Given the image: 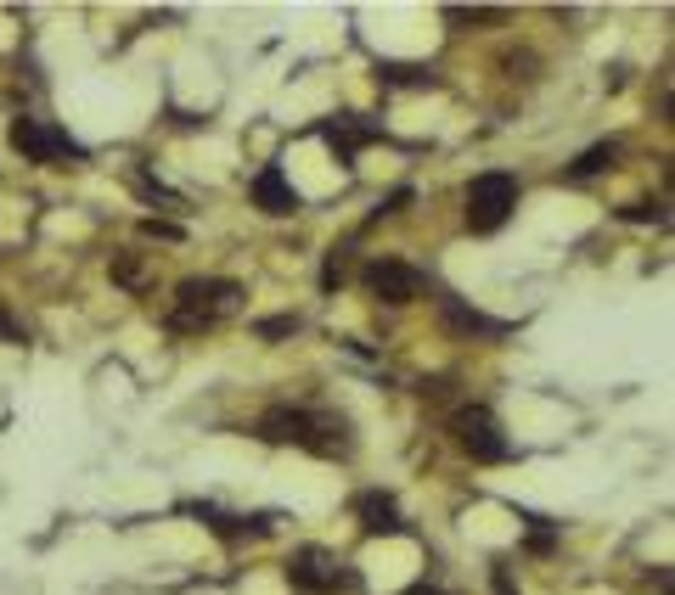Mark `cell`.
<instances>
[{"label": "cell", "mask_w": 675, "mask_h": 595, "mask_svg": "<svg viewBox=\"0 0 675 595\" xmlns=\"http://www.w3.org/2000/svg\"><path fill=\"white\" fill-rule=\"evenodd\" d=\"M236 304H243V287L236 281H220V276H191L175 287V310H169V332L175 337H198L209 326H220L225 315H236Z\"/></svg>", "instance_id": "cell-1"}, {"label": "cell", "mask_w": 675, "mask_h": 595, "mask_svg": "<svg viewBox=\"0 0 675 595\" xmlns=\"http://www.w3.org/2000/svg\"><path fill=\"white\" fill-rule=\"evenodd\" d=\"M305 427H310V411L299 405H276V411H265L259 416V438L265 444H299V450H305Z\"/></svg>", "instance_id": "cell-8"}, {"label": "cell", "mask_w": 675, "mask_h": 595, "mask_svg": "<svg viewBox=\"0 0 675 595\" xmlns=\"http://www.w3.org/2000/svg\"><path fill=\"white\" fill-rule=\"evenodd\" d=\"M321 135H327V146L338 153V164H350V158H355V146L377 135V124H321Z\"/></svg>", "instance_id": "cell-11"}, {"label": "cell", "mask_w": 675, "mask_h": 595, "mask_svg": "<svg viewBox=\"0 0 675 595\" xmlns=\"http://www.w3.org/2000/svg\"><path fill=\"white\" fill-rule=\"evenodd\" d=\"M417 595H422V590H417Z\"/></svg>", "instance_id": "cell-20"}, {"label": "cell", "mask_w": 675, "mask_h": 595, "mask_svg": "<svg viewBox=\"0 0 675 595\" xmlns=\"http://www.w3.org/2000/svg\"><path fill=\"white\" fill-rule=\"evenodd\" d=\"M624 220H637V225L653 220V225H664V209H659V203H631V209H624Z\"/></svg>", "instance_id": "cell-18"}, {"label": "cell", "mask_w": 675, "mask_h": 595, "mask_svg": "<svg viewBox=\"0 0 675 595\" xmlns=\"http://www.w3.org/2000/svg\"><path fill=\"white\" fill-rule=\"evenodd\" d=\"M12 146L29 164H79L85 158V146L45 119H12Z\"/></svg>", "instance_id": "cell-3"}, {"label": "cell", "mask_w": 675, "mask_h": 595, "mask_svg": "<svg viewBox=\"0 0 675 595\" xmlns=\"http://www.w3.org/2000/svg\"><path fill=\"white\" fill-rule=\"evenodd\" d=\"M451 433H456L462 450H467L473 461H485V467H496V461H507V456H512V444L501 438V427H496V416H490L485 405H467V411H456Z\"/></svg>", "instance_id": "cell-4"}, {"label": "cell", "mask_w": 675, "mask_h": 595, "mask_svg": "<svg viewBox=\"0 0 675 595\" xmlns=\"http://www.w3.org/2000/svg\"><path fill=\"white\" fill-rule=\"evenodd\" d=\"M113 281L119 287H130V292H147V270H141V259H113Z\"/></svg>", "instance_id": "cell-13"}, {"label": "cell", "mask_w": 675, "mask_h": 595, "mask_svg": "<svg viewBox=\"0 0 675 595\" xmlns=\"http://www.w3.org/2000/svg\"><path fill=\"white\" fill-rule=\"evenodd\" d=\"M254 332H259V337H294V332H299V315H270V321H259Z\"/></svg>", "instance_id": "cell-16"}, {"label": "cell", "mask_w": 675, "mask_h": 595, "mask_svg": "<svg viewBox=\"0 0 675 595\" xmlns=\"http://www.w3.org/2000/svg\"><path fill=\"white\" fill-rule=\"evenodd\" d=\"M445 326L451 332H467V337H496L501 332V321H490V315H478V310H467V304H456V298H445Z\"/></svg>", "instance_id": "cell-10"}, {"label": "cell", "mask_w": 675, "mask_h": 595, "mask_svg": "<svg viewBox=\"0 0 675 595\" xmlns=\"http://www.w3.org/2000/svg\"><path fill=\"white\" fill-rule=\"evenodd\" d=\"M0 343H29L23 321H12V315H7V304H0Z\"/></svg>", "instance_id": "cell-19"}, {"label": "cell", "mask_w": 675, "mask_h": 595, "mask_svg": "<svg viewBox=\"0 0 675 595\" xmlns=\"http://www.w3.org/2000/svg\"><path fill=\"white\" fill-rule=\"evenodd\" d=\"M355 517H361L366 534H400V528H406V523H400V506L389 501V494H361V501H355Z\"/></svg>", "instance_id": "cell-9"}, {"label": "cell", "mask_w": 675, "mask_h": 595, "mask_svg": "<svg viewBox=\"0 0 675 595\" xmlns=\"http://www.w3.org/2000/svg\"><path fill=\"white\" fill-rule=\"evenodd\" d=\"M613 158H619V146H613V141H602V146H591V153H580V158H574L568 180H591V175H602Z\"/></svg>", "instance_id": "cell-12"}, {"label": "cell", "mask_w": 675, "mask_h": 595, "mask_svg": "<svg viewBox=\"0 0 675 595\" xmlns=\"http://www.w3.org/2000/svg\"><path fill=\"white\" fill-rule=\"evenodd\" d=\"M248 191H254V203H259L265 214H276V220H281V214H299V191H294V180H287L276 164H265Z\"/></svg>", "instance_id": "cell-7"}, {"label": "cell", "mask_w": 675, "mask_h": 595, "mask_svg": "<svg viewBox=\"0 0 675 595\" xmlns=\"http://www.w3.org/2000/svg\"><path fill=\"white\" fill-rule=\"evenodd\" d=\"M512 209H518V180H512V175L490 169V175H478V180L467 186V225H473L478 236L501 231Z\"/></svg>", "instance_id": "cell-2"}, {"label": "cell", "mask_w": 675, "mask_h": 595, "mask_svg": "<svg viewBox=\"0 0 675 595\" xmlns=\"http://www.w3.org/2000/svg\"><path fill=\"white\" fill-rule=\"evenodd\" d=\"M287 579H294V590H305V595H332L344 584V568H338V557L321 551V545H305V551L287 557Z\"/></svg>", "instance_id": "cell-6"}, {"label": "cell", "mask_w": 675, "mask_h": 595, "mask_svg": "<svg viewBox=\"0 0 675 595\" xmlns=\"http://www.w3.org/2000/svg\"><path fill=\"white\" fill-rule=\"evenodd\" d=\"M141 236H153V242H180V225H175V220H141Z\"/></svg>", "instance_id": "cell-17"}, {"label": "cell", "mask_w": 675, "mask_h": 595, "mask_svg": "<svg viewBox=\"0 0 675 595\" xmlns=\"http://www.w3.org/2000/svg\"><path fill=\"white\" fill-rule=\"evenodd\" d=\"M445 18H451V23H501L507 12H496V7H473V12H467V7H451Z\"/></svg>", "instance_id": "cell-15"}, {"label": "cell", "mask_w": 675, "mask_h": 595, "mask_svg": "<svg viewBox=\"0 0 675 595\" xmlns=\"http://www.w3.org/2000/svg\"><path fill=\"white\" fill-rule=\"evenodd\" d=\"M361 281H366L372 298H383V304H411V298H422V287H428V276L400 265V259H372L361 270Z\"/></svg>", "instance_id": "cell-5"}, {"label": "cell", "mask_w": 675, "mask_h": 595, "mask_svg": "<svg viewBox=\"0 0 675 595\" xmlns=\"http://www.w3.org/2000/svg\"><path fill=\"white\" fill-rule=\"evenodd\" d=\"M344 276H350V259H344V247H332V254H327V270H321V287L332 292Z\"/></svg>", "instance_id": "cell-14"}]
</instances>
